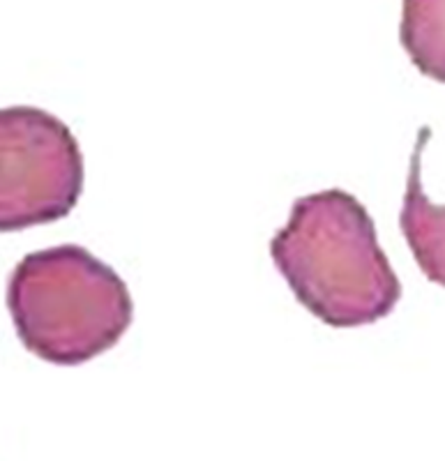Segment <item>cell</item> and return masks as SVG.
<instances>
[{
    "instance_id": "2",
    "label": "cell",
    "mask_w": 445,
    "mask_h": 461,
    "mask_svg": "<svg viewBox=\"0 0 445 461\" xmlns=\"http://www.w3.org/2000/svg\"><path fill=\"white\" fill-rule=\"evenodd\" d=\"M7 310L28 351L60 367L114 348L134 319L121 275L79 245L26 254L7 282Z\"/></svg>"
},
{
    "instance_id": "5",
    "label": "cell",
    "mask_w": 445,
    "mask_h": 461,
    "mask_svg": "<svg viewBox=\"0 0 445 461\" xmlns=\"http://www.w3.org/2000/svg\"><path fill=\"white\" fill-rule=\"evenodd\" d=\"M399 40L420 74L445 84V0H404Z\"/></svg>"
},
{
    "instance_id": "4",
    "label": "cell",
    "mask_w": 445,
    "mask_h": 461,
    "mask_svg": "<svg viewBox=\"0 0 445 461\" xmlns=\"http://www.w3.org/2000/svg\"><path fill=\"white\" fill-rule=\"evenodd\" d=\"M430 137V127L418 131L399 226L424 277L445 288V203L431 201L422 185V152Z\"/></svg>"
},
{
    "instance_id": "1",
    "label": "cell",
    "mask_w": 445,
    "mask_h": 461,
    "mask_svg": "<svg viewBox=\"0 0 445 461\" xmlns=\"http://www.w3.org/2000/svg\"><path fill=\"white\" fill-rule=\"evenodd\" d=\"M270 257L298 303L331 328L377 323L402 298L372 215L344 189L300 196Z\"/></svg>"
},
{
    "instance_id": "3",
    "label": "cell",
    "mask_w": 445,
    "mask_h": 461,
    "mask_svg": "<svg viewBox=\"0 0 445 461\" xmlns=\"http://www.w3.org/2000/svg\"><path fill=\"white\" fill-rule=\"evenodd\" d=\"M84 192V155L60 118L0 109V233L63 220Z\"/></svg>"
}]
</instances>
